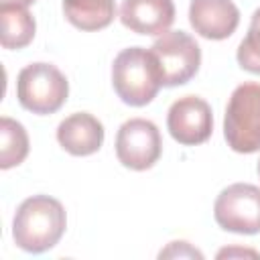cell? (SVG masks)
I'll return each instance as SVG.
<instances>
[{"label": "cell", "instance_id": "5", "mask_svg": "<svg viewBox=\"0 0 260 260\" xmlns=\"http://www.w3.org/2000/svg\"><path fill=\"white\" fill-rule=\"evenodd\" d=\"M150 51L156 57L162 85L167 87L185 85L199 71L201 49L185 30H167L152 43Z\"/></svg>", "mask_w": 260, "mask_h": 260}, {"label": "cell", "instance_id": "19", "mask_svg": "<svg viewBox=\"0 0 260 260\" xmlns=\"http://www.w3.org/2000/svg\"><path fill=\"white\" fill-rule=\"evenodd\" d=\"M258 175H260V160H258Z\"/></svg>", "mask_w": 260, "mask_h": 260}, {"label": "cell", "instance_id": "6", "mask_svg": "<svg viewBox=\"0 0 260 260\" xmlns=\"http://www.w3.org/2000/svg\"><path fill=\"white\" fill-rule=\"evenodd\" d=\"M213 217L225 232L260 234V187L250 183L225 187L213 203Z\"/></svg>", "mask_w": 260, "mask_h": 260}, {"label": "cell", "instance_id": "13", "mask_svg": "<svg viewBox=\"0 0 260 260\" xmlns=\"http://www.w3.org/2000/svg\"><path fill=\"white\" fill-rule=\"evenodd\" d=\"M0 45L4 49H22L35 39L37 22L24 6L0 4Z\"/></svg>", "mask_w": 260, "mask_h": 260}, {"label": "cell", "instance_id": "9", "mask_svg": "<svg viewBox=\"0 0 260 260\" xmlns=\"http://www.w3.org/2000/svg\"><path fill=\"white\" fill-rule=\"evenodd\" d=\"M189 22L199 37L223 41L236 32L240 10L232 0H191Z\"/></svg>", "mask_w": 260, "mask_h": 260}, {"label": "cell", "instance_id": "15", "mask_svg": "<svg viewBox=\"0 0 260 260\" xmlns=\"http://www.w3.org/2000/svg\"><path fill=\"white\" fill-rule=\"evenodd\" d=\"M236 59L242 69L260 75V8H256L252 14L250 28L238 47Z\"/></svg>", "mask_w": 260, "mask_h": 260}, {"label": "cell", "instance_id": "16", "mask_svg": "<svg viewBox=\"0 0 260 260\" xmlns=\"http://www.w3.org/2000/svg\"><path fill=\"white\" fill-rule=\"evenodd\" d=\"M158 256H160V258H177V256H179V258H181V256H187V258H203V254H201L199 250L191 248L189 242H171L169 248L160 250Z\"/></svg>", "mask_w": 260, "mask_h": 260}, {"label": "cell", "instance_id": "17", "mask_svg": "<svg viewBox=\"0 0 260 260\" xmlns=\"http://www.w3.org/2000/svg\"><path fill=\"white\" fill-rule=\"evenodd\" d=\"M225 256L230 258V256H260V254L254 250H242V248H225L217 252V258H225Z\"/></svg>", "mask_w": 260, "mask_h": 260}, {"label": "cell", "instance_id": "14", "mask_svg": "<svg viewBox=\"0 0 260 260\" xmlns=\"http://www.w3.org/2000/svg\"><path fill=\"white\" fill-rule=\"evenodd\" d=\"M28 134L24 126L8 116L0 118V169L18 167L28 154Z\"/></svg>", "mask_w": 260, "mask_h": 260}, {"label": "cell", "instance_id": "4", "mask_svg": "<svg viewBox=\"0 0 260 260\" xmlns=\"http://www.w3.org/2000/svg\"><path fill=\"white\" fill-rule=\"evenodd\" d=\"M67 77L51 63H30L16 77V98L32 114H55L67 102Z\"/></svg>", "mask_w": 260, "mask_h": 260}, {"label": "cell", "instance_id": "8", "mask_svg": "<svg viewBox=\"0 0 260 260\" xmlns=\"http://www.w3.org/2000/svg\"><path fill=\"white\" fill-rule=\"evenodd\" d=\"M167 128L183 146L203 144L213 132L211 106L199 95H183L169 108Z\"/></svg>", "mask_w": 260, "mask_h": 260}, {"label": "cell", "instance_id": "18", "mask_svg": "<svg viewBox=\"0 0 260 260\" xmlns=\"http://www.w3.org/2000/svg\"><path fill=\"white\" fill-rule=\"evenodd\" d=\"M35 2L37 0H0V4H6V6H24V8H28Z\"/></svg>", "mask_w": 260, "mask_h": 260}, {"label": "cell", "instance_id": "11", "mask_svg": "<svg viewBox=\"0 0 260 260\" xmlns=\"http://www.w3.org/2000/svg\"><path fill=\"white\" fill-rule=\"evenodd\" d=\"M57 140L69 154L89 156L104 144V126L95 116L75 112L57 126Z\"/></svg>", "mask_w": 260, "mask_h": 260}, {"label": "cell", "instance_id": "10", "mask_svg": "<svg viewBox=\"0 0 260 260\" xmlns=\"http://www.w3.org/2000/svg\"><path fill=\"white\" fill-rule=\"evenodd\" d=\"M120 20L136 35H165L175 22L173 0H122Z\"/></svg>", "mask_w": 260, "mask_h": 260}, {"label": "cell", "instance_id": "7", "mask_svg": "<svg viewBox=\"0 0 260 260\" xmlns=\"http://www.w3.org/2000/svg\"><path fill=\"white\" fill-rule=\"evenodd\" d=\"M162 152V138L154 122L144 118L126 120L116 134V156L132 171H146L156 165Z\"/></svg>", "mask_w": 260, "mask_h": 260}, {"label": "cell", "instance_id": "12", "mask_svg": "<svg viewBox=\"0 0 260 260\" xmlns=\"http://www.w3.org/2000/svg\"><path fill=\"white\" fill-rule=\"evenodd\" d=\"M65 18L79 30H102L116 16L114 0H63Z\"/></svg>", "mask_w": 260, "mask_h": 260}, {"label": "cell", "instance_id": "1", "mask_svg": "<svg viewBox=\"0 0 260 260\" xmlns=\"http://www.w3.org/2000/svg\"><path fill=\"white\" fill-rule=\"evenodd\" d=\"M67 228V213L61 201L49 195L24 199L12 219L14 244L30 254H41L59 244Z\"/></svg>", "mask_w": 260, "mask_h": 260}, {"label": "cell", "instance_id": "3", "mask_svg": "<svg viewBox=\"0 0 260 260\" xmlns=\"http://www.w3.org/2000/svg\"><path fill=\"white\" fill-rule=\"evenodd\" d=\"M223 138L234 152L260 150V83L246 81L232 91L223 118Z\"/></svg>", "mask_w": 260, "mask_h": 260}, {"label": "cell", "instance_id": "2", "mask_svg": "<svg viewBox=\"0 0 260 260\" xmlns=\"http://www.w3.org/2000/svg\"><path fill=\"white\" fill-rule=\"evenodd\" d=\"M112 85L118 98L132 108L150 104L162 85L160 69L152 51L144 47L122 49L112 65Z\"/></svg>", "mask_w": 260, "mask_h": 260}]
</instances>
